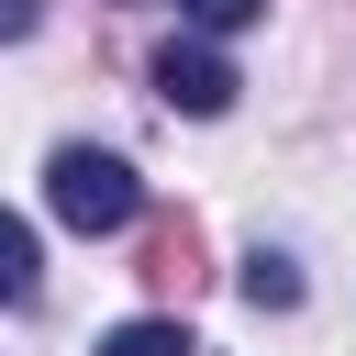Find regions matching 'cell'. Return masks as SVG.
Listing matches in <instances>:
<instances>
[{
	"instance_id": "cell-1",
	"label": "cell",
	"mask_w": 356,
	"mask_h": 356,
	"mask_svg": "<svg viewBox=\"0 0 356 356\" xmlns=\"http://www.w3.org/2000/svg\"><path fill=\"white\" fill-rule=\"evenodd\" d=\"M44 200H56L67 234H122V222L145 211V178H134L111 145H56V156H44Z\"/></svg>"
},
{
	"instance_id": "cell-2",
	"label": "cell",
	"mask_w": 356,
	"mask_h": 356,
	"mask_svg": "<svg viewBox=\"0 0 356 356\" xmlns=\"http://www.w3.org/2000/svg\"><path fill=\"white\" fill-rule=\"evenodd\" d=\"M156 100H167V111H189V122H211V111H234V67L189 33V44H167V56H156Z\"/></svg>"
},
{
	"instance_id": "cell-3",
	"label": "cell",
	"mask_w": 356,
	"mask_h": 356,
	"mask_svg": "<svg viewBox=\"0 0 356 356\" xmlns=\"http://www.w3.org/2000/svg\"><path fill=\"white\" fill-rule=\"evenodd\" d=\"M33 267H44V256H33V222L0 211V300H33Z\"/></svg>"
},
{
	"instance_id": "cell-4",
	"label": "cell",
	"mask_w": 356,
	"mask_h": 356,
	"mask_svg": "<svg viewBox=\"0 0 356 356\" xmlns=\"http://www.w3.org/2000/svg\"><path fill=\"white\" fill-rule=\"evenodd\" d=\"M245 300H256V312H289V300H300V267L256 245V256H245Z\"/></svg>"
},
{
	"instance_id": "cell-5",
	"label": "cell",
	"mask_w": 356,
	"mask_h": 356,
	"mask_svg": "<svg viewBox=\"0 0 356 356\" xmlns=\"http://www.w3.org/2000/svg\"><path fill=\"white\" fill-rule=\"evenodd\" d=\"M100 356H189V334L145 312V323H111V334H100Z\"/></svg>"
},
{
	"instance_id": "cell-6",
	"label": "cell",
	"mask_w": 356,
	"mask_h": 356,
	"mask_svg": "<svg viewBox=\"0 0 356 356\" xmlns=\"http://www.w3.org/2000/svg\"><path fill=\"white\" fill-rule=\"evenodd\" d=\"M178 11H189V22H200V33H245V22H256V11H267V0H178Z\"/></svg>"
},
{
	"instance_id": "cell-7",
	"label": "cell",
	"mask_w": 356,
	"mask_h": 356,
	"mask_svg": "<svg viewBox=\"0 0 356 356\" xmlns=\"http://www.w3.org/2000/svg\"><path fill=\"white\" fill-rule=\"evenodd\" d=\"M33 33V0H0V44H22Z\"/></svg>"
}]
</instances>
